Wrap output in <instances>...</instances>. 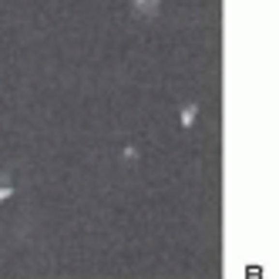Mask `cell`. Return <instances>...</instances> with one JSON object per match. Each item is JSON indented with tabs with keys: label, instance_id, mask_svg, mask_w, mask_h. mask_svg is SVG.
Listing matches in <instances>:
<instances>
[{
	"label": "cell",
	"instance_id": "cell-1",
	"mask_svg": "<svg viewBox=\"0 0 279 279\" xmlns=\"http://www.w3.org/2000/svg\"><path fill=\"white\" fill-rule=\"evenodd\" d=\"M10 192V182H7V175H0V199Z\"/></svg>",
	"mask_w": 279,
	"mask_h": 279
},
{
	"label": "cell",
	"instance_id": "cell-2",
	"mask_svg": "<svg viewBox=\"0 0 279 279\" xmlns=\"http://www.w3.org/2000/svg\"><path fill=\"white\" fill-rule=\"evenodd\" d=\"M141 7H145V10H151V7H155V0H141Z\"/></svg>",
	"mask_w": 279,
	"mask_h": 279
}]
</instances>
